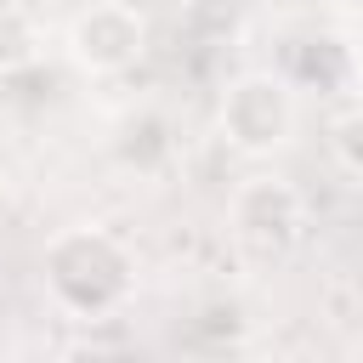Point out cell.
Wrapping results in <instances>:
<instances>
[{
    "label": "cell",
    "mask_w": 363,
    "mask_h": 363,
    "mask_svg": "<svg viewBox=\"0 0 363 363\" xmlns=\"http://www.w3.org/2000/svg\"><path fill=\"white\" fill-rule=\"evenodd\" d=\"M113 153H119V164H130L136 176H153V170L176 153V142H170V125H164L153 108H136V113H125V119H119Z\"/></svg>",
    "instance_id": "obj_7"
},
{
    "label": "cell",
    "mask_w": 363,
    "mask_h": 363,
    "mask_svg": "<svg viewBox=\"0 0 363 363\" xmlns=\"http://www.w3.org/2000/svg\"><path fill=\"white\" fill-rule=\"evenodd\" d=\"M227 233L250 261H284L306 238V199L284 176H244L227 199Z\"/></svg>",
    "instance_id": "obj_2"
},
{
    "label": "cell",
    "mask_w": 363,
    "mask_h": 363,
    "mask_svg": "<svg viewBox=\"0 0 363 363\" xmlns=\"http://www.w3.org/2000/svg\"><path fill=\"white\" fill-rule=\"evenodd\" d=\"M255 23V0H182V34L199 45H238Z\"/></svg>",
    "instance_id": "obj_6"
},
{
    "label": "cell",
    "mask_w": 363,
    "mask_h": 363,
    "mask_svg": "<svg viewBox=\"0 0 363 363\" xmlns=\"http://www.w3.org/2000/svg\"><path fill=\"white\" fill-rule=\"evenodd\" d=\"M40 57V28L23 17V11H0V74H17Z\"/></svg>",
    "instance_id": "obj_8"
},
{
    "label": "cell",
    "mask_w": 363,
    "mask_h": 363,
    "mask_svg": "<svg viewBox=\"0 0 363 363\" xmlns=\"http://www.w3.org/2000/svg\"><path fill=\"white\" fill-rule=\"evenodd\" d=\"M352 357H363V335H357V340H352Z\"/></svg>",
    "instance_id": "obj_10"
},
{
    "label": "cell",
    "mask_w": 363,
    "mask_h": 363,
    "mask_svg": "<svg viewBox=\"0 0 363 363\" xmlns=\"http://www.w3.org/2000/svg\"><path fill=\"white\" fill-rule=\"evenodd\" d=\"M40 272H45L51 301H57L68 318H79V323L113 318V312L130 301V289H136V255L125 250L119 233L91 227V221H85V227H62V233L45 244Z\"/></svg>",
    "instance_id": "obj_1"
},
{
    "label": "cell",
    "mask_w": 363,
    "mask_h": 363,
    "mask_svg": "<svg viewBox=\"0 0 363 363\" xmlns=\"http://www.w3.org/2000/svg\"><path fill=\"white\" fill-rule=\"evenodd\" d=\"M284 79L295 91H318V96H340L357 85V57L340 34H301L284 51Z\"/></svg>",
    "instance_id": "obj_5"
},
{
    "label": "cell",
    "mask_w": 363,
    "mask_h": 363,
    "mask_svg": "<svg viewBox=\"0 0 363 363\" xmlns=\"http://www.w3.org/2000/svg\"><path fill=\"white\" fill-rule=\"evenodd\" d=\"M216 130L227 147L250 153V159H267L278 153L289 136H295V85L272 68H255V74H238L227 91H221V108H216Z\"/></svg>",
    "instance_id": "obj_3"
},
{
    "label": "cell",
    "mask_w": 363,
    "mask_h": 363,
    "mask_svg": "<svg viewBox=\"0 0 363 363\" xmlns=\"http://www.w3.org/2000/svg\"><path fill=\"white\" fill-rule=\"evenodd\" d=\"M329 147H335L340 170L363 176V102H352L346 113H335V125H329Z\"/></svg>",
    "instance_id": "obj_9"
},
{
    "label": "cell",
    "mask_w": 363,
    "mask_h": 363,
    "mask_svg": "<svg viewBox=\"0 0 363 363\" xmlns=\"http://www.w3.org/2000/svg\"><path fill=\"white\" fill-rule=\"evenodd\" d=\"M62 51L79 74L91 79H113V74H130L147 51V17L125 0H91L85 11H74L68 34H62Z\"/></svg>",
    "instance_id": "obj_4"
}]
</instances>
